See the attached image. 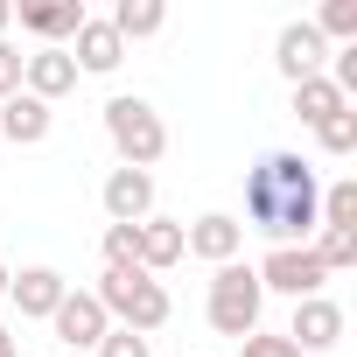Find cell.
Instances as JSON below:
<instances>
[{"instance_id": "cell-1", "label": "cell", "mask_w": 357, "mask_h": 357, "mask_svg": "<svg viewBox=\"0 0 357 357\" xmlns=\"http://www.w3.org/2000/svg\"><path fill=\"white\" fill-rule=\"evenodd\" d=\"M315 204H322V190H315V168L301 154L273 147V154L252 161V175H245V218L252 225L245 231H266L273 245H294V238L315 231Z\"/></svg>"}, {"instance_id": "cell-2", "label": "cell", "mask_w": 357, "mask_h": 357, "mask_svg": "<svg viewBox=\"0 0 357 357\" xmlns=\"http://www.w3.org/2000/svg\"><path fill=\"white\" fill-rule=\"evenodd\" d=\"M91 294H98V308L119 315V329H133V336H154V329L168 322V287H161L154 273H140V266H105Z\"/></svg>"}, {"instance_id": "cell-3", "label": "cell", "mask_w": 357, "mask_h": 357, "mask_svg": "<svg viewBox=\"0 0 357 357\" xmlns=\"http://www.w3.org/2000/svg\"><path fill=\"white\" fill-rule=\"evenodd\" d=\"M105 140L119 147V168H140V175L168 154V126L147 98H112L105 105Z\"/></svg>"}, {"instance_id": "cell-4", "label": "cell", "mask_w": 357, "mask_h": 357, "mask_svg": "<svg viewBox=\"0 0 357 357\" xmlns=\"http://www.w3.org/2000/svg\"><path fill=\"white\" fill-rule=\"evenodd\" d=\"M259 301H266V287H259L252 266L231 259V266L211 273V301H204V308H211V329H218V336H238V343H245V336L259 329Z\"/></svg>"}, {"instance_id": "cell-5", "label": "cell", "mask_w": 357, "mask_h": 357, "mask_svg": "<svg viewBox=\"0 0 357 357\" xmlns=\"http://www.w3.org/2000/svg\"><path fill=\"white\" fill-rule=\"evenodd\" d=\"M252 273H259V287H273V294H294V301L322 294V280H329V273H322V259H315L308 245H273V252H266Z\"/></svg>"}, {"instance_id": "cell-6", "label": "cell", "mask_w": 357, "mask_h": 357, "mask_svg": "<svg viewBox=\"0 0 357 357\" xmlns=\"http://www.w3.org/2000/svg\"><path fill=\"white\" fill-rule=\"evenodd\" d=\"M50 329H56V343H70V350H98L105 329H112V315L98 308V294H63L56 315H50Z\"/></svg>"}, {"instance_id": "cell-7", "label": "cell", "mask_w": 357, "mask_h": 357, "mask_svg": "<svg viewBox=\"0 0 357 357\" xmlns=\"http://www.w3.org/2000/svg\"><path fill=\"white\" fill-rule=\"evenodd\" d=\"M63 294H70V280H63L56 266H22V273L8 280V301L22 308V322H50Z\"/></svg>"}, {"instance_id": "cell-8", "label": "cell", "mask_w": 357, "mask_h": 357, "mask_svg": "<svg viewBox=\"0 0 357 357\" xmlns=\"http://www.w3.org/2000/svg\"><path fill=\"white\" fill-rule=\"evenodd\" d=\"M98 197H105V218H112V225H147V218H154V175L112 168Z\"/></svg>"}, {"instance_id": "cell-9", "label": "cell", "mask_w": 357, "mask_h": 357, "mask_svg": "<svg viewBox=\"0 0 357 357\" xmlns=\"http://www.w3.org/2000/svg\"><path fill=\"white\" fill-rule=\"evenodd\" d=\"M238 245H245V225H238V218H225V211H211V218L183 225V252H197V259H211V266H231V259H238Z\"/></svg>"}, {"instance_id": "cell-10", "label": "cell", "mask_w": 357, "mask_h": 357, "mask_svg": "<svg viewBox=\"0 0 357 357\" xmlns=\"http://www.w3.org/2000/svg\"><path fill=\"white\" fill-rule=\"evenodd\" d=\"M322 56H329V43H322L308 22H287V29H280V43H273V63H280V77H287V84L322 77Z\"/></svg>"}, {"instance_id": "cell-11", "label": "cell", "mask_w": 357, "mask_h": 357, "mask_svg": "<svg viewBox=\"0 0 357 357\" xmlns=\"http://www.w3.org/2000/svg\"><path fill=\"white\" fill-rule=\"evenodd\" d=\"M22 91L43 98V105H56L63 91H77V63H70V50H36V56H22Z\"/></svg>"}, {"instance_id": "cell-12", "label": "cell", "mask_w": 357, "mask_h": 357, "mask_svg": "<svg viewBox=\"0 0 357 357\" xmlns=\"http://www.w3.org/2000/svg\"><path fill=\"white\" fill-rule=\"evenodd\" d=\"M343 336V308L336 301H322V294H308V301H294V322H287V343L308 357V350H329Z\"/></svg>"}, {"instance_id": "cell-13", "label": "cell", "mask_w": 357, "mask_h": 357, "mask_svg": "<svg viewBox=\"0 0 357 357\" xmlns=\"http://www.w3.org/2000/svg\"><path fill=\"white\" fill-rule=\"evenodd\" d=\"M50 126H56V112H50L43 98H29V91H15L8 105H0V140H15V147L50 140Z\"/></svg>"}, {"instance_id": "cell-14", "label": "cell", "mask_w": 357, "mask_h": 357, "mask_svg": "<svg viewBox=\"0 0 357 357\" xmlns=\"http://www.w3.org/2000/svg\"><path fill=\"white\" fill-rule=\"evenodd\" d=\"M70 63H77V70H98V77H105V70H119V63H126V43L112 36V22H91V15H84Z\"/></svg>"}, {"instance_id": "cell-15", "label": "cell", "mask_w": 357, "mask_h": 357, "mask_svg": "<svg viewBox=\"0 0 357 357\" xmlns=\"http://www.w3.org/2000/svg\"><path fill=\"white\" fill-rule=\"evenodd\" d=\"M15 15H22V29H29V36H43L50 50H56L63 36H77V29H84V8H77V0H36V8H15Z\"/></svg>"}, {"instance_id": "cell-16", "label": "cell", "mask_w": 357, "mask_h": 357, "mask_svg": "<svg viewBox=\"0 0 357 357\" xmlns=\"http://www.w3.org/2000/svg\"><path fill=\"white\" fill-rule=\"evenodd\" d=\"M175 259H183V225L147 218V225H140V273H168Z\"/></svg>"}, {"instance_id": "cell-17", "label": "cell", "mask_w": 357, "mask_h": 357, "mask_svg": "<svg viewBox=\"0 0 357 357\" xmlns=\"http://www.w3.org/2000/svg\"><path fill=\"white\" fill-rule=\"evenodd\" d=\"M105 22H112V36H119V43H140V36H161L168 8H161V0H119Z\"/></svg>"}, {"instance_id": "cell-18", "label": "cell", "mask_w": 357, "mask_h": 357, "mask_svg": "<svg viewBox=\"0 0 357 357\" xmlns=\"http://www.w3.org/2000/svg\"><path fill=\"white\" fill-rule=\"evenodd\" d=\"M343 105H350V98H343L329 77H301V84H294V119H301V126H322V119L343 112Z\"/></svg>"}, {"instance_id": "cell-19", "label": "cell", "mask_w": 357, "mask_h": 357, "mask_svg": "<svg viewBox=\"0 0 357 357\" xmlns=\"http://www.w3.org/2000/svg\"><path fill=\"white\" fill-rule=\"evenodd\" d=\"M308 252L322 259V273L357 266V225H315V245H308Z\"/></svg>"}, {"instance_id": "cell-20", "label": "cell", "mask_w": 357, "mask_h": 357, "mask_svg": "<svg viewBox=\"0 0 357 357\" xmlns=\"http://www.w3.org/2000/svg\"><path fill=\"white\" fill-rule=\"evenodd\" d=\"M322 43H357V0H329V8L308 22Z\"/></svg>"}, {"instance_id": "cell-21", "label": "cell", "mask_w": 357, "mask_h": 357, "mask_svg": "<svg viewBox=\"0 0 357 357\" xmlns=\"http://www.w3.org/2000/svg\"><path fill=\"white\" fill-rule=\"evenodd\" d=\"M315 147H322V154H350V147H357V112H350V105L329 112V119L315 126Z\"/></svg>"}, {"instance_id": "cell-22", "label": "cell", "mask_w": 357, "mask_h": 357, "mask_svg": "<svg viewBox=\"0 0 357 357\" xmlns=\"http://www.w3.org/2000/svg\"><path fill=\"white\" fill-rule=\"evenodd\" d=\"M315 225H357V183H336V190H322V204H315Z\"/></svg>"}, {"instance_id": "cell-23", "label": "cell", "mask_w": 357, "mask_h": 357, "mask_svg": "<svg viewBox=\"0 0 357 357\" xmlns=\"http://www.w3.org/2000/svg\"><path fill=\"white\" fill-rule=\"evenodd\" d=\"M105 266H140V225H105Z\"/></svg>"}, {"instance_id": "cell-24", "label": "cell", "mask_w": 357, "mask_h": 357, "mask_svg": "<svg viewBox=\"0 0 357 357\" xmlns=\"http://www.w3.org/2000/svg\"><path fill=\"white\" fill-rule=\"evenodd\" d=\"M98 357H154V343H147V336H133V329H105Z\"/></svg>"}, {"instance_id": "cell-25", "label": "cell", "mask_w": 357, "mask_h": 357, "mask_svg": "<svg viewBox=\"0 0 357 357\" xmlns=\"http://www.w3.org/2000/svg\"><path fill=\"white\" fill-rule=\"evenodd\" d=\"M238 357H301V350H294L287 336H266V329H252V336L238 343Z\"/></svg>"}, {"instance_id": "cell-26", "label": "cell", "mask_w": 357, "mask_h": 357, "mask_svg": "<svg viewBox=\"0 0 357 357\" xmlns=\"http://www.w3.org/2000/svg\"><path fill=\"white\" fill-rule=\"evenodd\" d=\"M15 91H22V50H15V43H0V105H8Z\"/></svg>"}, {"instance_id": "cell-27", "label": "cell", "mask_w": 357, "mask_h": 357, "mask_svg": "<svg viewBox=\"0 0 357 357\" xmlns=\"http://www.w3.org/2000/svg\"><path fill=\"white\" fill-rule=\"evenodd\" d=\"M8 22H15V0H0V36H8Z\"/></svg>"}, {"instance_id": "cell-28", "label": "cell", "mask_w": 357, "mask_h": 357, "mask_svg": "<svg viewBox=\"0 0 357 357\" xmlns=\"http://www.w3.org/2000/svg\"><path fill=\"white\" fill-rule=\"evenodd\" d=\"M0 357H15V329H0Z\"/></svg>"}, {"instance_id": "cell-29", "label": "cell", "mask_w": 357, "mask_h": 357, "mask_svg": "<svg viewBox=\"0 0 357 357\" xmlns=\"http://www.w3.org/2000/svg\"><path fill=\"white\" fill-rule=\"evenodd\" d=\"M8 280H15V273H8V266H0V301H8Z\"/></svg>"}]
</instances>
